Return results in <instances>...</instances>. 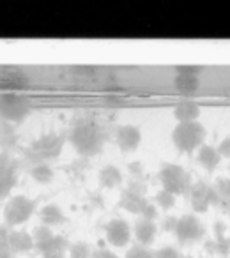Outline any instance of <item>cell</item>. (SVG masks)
<instances>
[{
    "instance_id": "cell-38",
    "label": "cell",
    "mask_w": 230,
    "mask_h": 258,
    "mask_svg": "<svg viewBox=\"0 0 230 258\" xmlns=\"http://www.w3.org/2000/svg\"><path fill=\"white\" fill-rule=\"evenodd\" d=\"M94 258H121V256H117V254L111 253V251H108V249H104V247H101V249L94 251Z\"/></svg>"
},
{
    "instance_id": "cell-12",
    "label": "cell",
    "mask_w": 230,
    "mask_h": 258,
    "mask_svg": "<svg viewBox=\"0 0 230 258\" xmlns=\"http://www.w3.org/2000/svg\"><path fill=\"white\" fill-rule=\"evenodd\" d=\"M18 177L20 170L15 161L6 168H0V202L15 189V186L18 184Z\"/></svg>"
},
{
    "instance_id": "cell-37",
    "label": "cell",
    "mask_w": 230,
    "mask_h": 258,
    "mask_svg": "<svg viewBox=\"0 0 230 258\" xmlns=\"http://www.w3.org/2000/svg\"><path fill=\"white\" fill-rule=\"evenodd\" d=\"M218 152L221 158H230V138H225V140L219 144Z\"/></svg>"
},
{
    "instance_id": "cell-3",
    "label": "cell",
    "mask_w": 230,
    "mask_h": 258,
    "mask_svg": "<svg viewBox=\"0 0 230 258\" xmlns=\"http://www.w3.org/2000/svg\"><path fill=\"white\" fill-rule=\"evenodd\" d=\"M205 140V127L200 122H184L177 124L172 131V142L181 152H191L198 151L204 145Z\"/></svg>"
},
{
    "instance_id": "cell-14",
    "label": "cell",
    "mask_w": 230,
    "mask_h": 258,
    "mask_svg": "<svg viewBox=\"0 0 230 258\" xmlns=\"http://www.w3.org/2000/svg\"><path fill=\"white\" fill-rule=\"evenodd\" d=\"M39 216H41V225L50 226V228H53V226H61V225H64V223H68V218L64 216L62 209L59 207V205H55V204H46V205H44V207L41 209Z\"/></svg>"
},
{
    "instance_id": "cell-34",
    "label": "cell",
    "mask_w": 230,
    "mask_h": 258,
    "mask_svg": "<svg viewBox=\"0 0 230 258\" xmlns=\"http://www.w3.org/2000/svg\"><path fill=\"white\" fill-rule=\"evenodd\" d=\"M176 71L179 73V75H193V76H198L202 71V68H198V66H177Z\"/></svg>"
},
{
    "instance_id": "cell-27",
    "label": "cell",
    "mask_w": 230,
    "mask_h": 258,
    "mask_svg": "<svg viewBox=\"0 0 230 258\" xmlns=\"http://www.w3.org/2000/svg\"><path fill=\"white\" fill-rule=\"evenodd\" d=\"M53 235H55L53 230H51L50 226H44V225H39L32 230V237H34V240H36V244L44 242V240L51 239Z\"/></svg>"
},
{
    "instance_id": "cell-11",
    "label": "cell",
    "mask_w": 230,
    "mask_h": 258,
    "mask_svg": "<svg viewBox=\"0 0 230 258\" xmlns=\"http://www.w3.org/2000/svg\"><path fill=\"white\" fill-rule=\"evenodd\" d=\"M9 246L16 253H29V251L36 249V240H34L32 233L25 232V230H11L8 235Z\"/></svg>"
},
{
    "instance_id": "cell-5",
    "label": "cell",
    "mask_w": 230,
    "mask_h": 258,
    "mask_svg": "<svg viewBox=\"0 0 230 258\" xmlns=\"http://www.w3.org/2000/svg\"><path fill=\"white\" fill-rule=\"evenodd\" d=\"M30 113V103L27 97L20 96L18 92H2L0 94V120L22 122Z\"/></svg>"
},
{
    "instance_id": "cell-7",
    "label": "cell",
    "mask_w": 230,
    "mask_h": 258,
    "mask_svg": "<svg viewBox=\"0 0 230 258\" xmlns=\"http://www.w3.org/2000/svg\"><path fill=\"white\" fill-rule=\"evenodd\" d=\"M204 233H205V228L197 219V216L188 214V216H181L179 218L176 235L181 244L195 242V240H198L200 237H204Z\"/></svg>"
},
{
    "instance_id": "cell-16",
    "label": "cell",
    "mask_w": 230,
    "mask_h": 258,
    "mask_svg": "<svg viewBox=\"0 0 230 258\" xmlns=\"http://www.w3.org/2000/svg\"><path fill=\"white\" fill-rule=\"evenodd\" d=\"M156 233H158V226H156L154 221H147V219L142 218L135 225V235H137V240L140 242V246L144 247L154 242Z\"/></svg>"
},
{
    "instance_id": "cell-10",
    "label": "cell",
    "mask_w": 230,
    "mask_h": 258,
    "mask_svg": "<svg viewBox=\"0 0 230 258\" xmlns=\"http://www.w3.org/2000/svg\"><path fill=\"white\" fill-rule=\"evenodd\" d=\"M117 145H119L121 151L124 152H133L138 149V145H140L142 142V133L140 129L137 127V125H121L119 129H117Z\"/></svg>"
},
{
    "instance_id": "cell-42",
    "label": "cell",
    "mask_w": 230,
    "mask_h": 258,
    "mask_svg": "<svg viewBox=\"0 0 230 258\" xmlns=\"http://www.w3.org/2000/svg\"><path fill=\"white\" fill-rule=\"evenodd\" d=\"M181 258H193V256H181Z\"/></svg>"
},
{
    "instance_id": "cell-25",
    "label": "cell",
    "mask_w": 230,
    "mask_h": 258,
    "mask_svg": "<svg viewBox=\"0 0 230 258\" xmlns=\"http://www.w3.org/2000/svg\"><path fill=\"white\" fill-rule=\"evenodd\" d=\"M8 235H9L8 228L0 226V258H15V251L9 246Z\"/></svg>"
},
{
    "instance_id": "cell-24",
    "label": "cell",
    "mask_w": 230,
    "mask_h": 258,
    "mask_svg": "<svg viewBox=\"0 0 230 258\" xmlns=\"http://www.w3.org/2000/svg\"><path fill=\"white\" fill-rule=\"evenodd\" d=\"M68 251L71 258H94V249L90 247V244L83 242V240L73 242Z\"/></svg>"
},
{
    "instance_id": "cell-32",
    "label": "cell",
    "mask_w": 230,
    "mask_h": 258,
    "mask_svg": "<svg viewBox=\"0 0 230 258\" xmlns=\"http://www.w3.org/2000/svg\"><path fill=\"white\" fill-rule=\"evenodd\" d=\"M142 218L147 219V221H154L158 218V207L154 204H147L144 211H142Z\"/></svg>"
},
{
    "instance_id": "cell-21",
    "label": "cell",
    "mask_w": 230,
    "mask_h": 258,
    "mask_svg": "<svg viewBox=\"0 0 230 258\" xmlns=\"http://www.w3.org/2000/svg\"><path fill=\"white\" fill-rule=\"evenodd\" d=\"M69 246L71 244H69V240L64 235H53L51 239L44 240V242L36 244V249L43 254V253H53V251H66L69 249Z\"/></svg>"
},
{
    "instance_id": "cell-17",
    "label": "cell",
    "mask_w": 230,
    "mask_h": 258,
    "mask_svg": "<svg viewBox=\"0 0 230 258\" xmlns=\"http://www.w3.org/2000/svg\"><path fill=\"white\" fill-rule=\"evenodd\" d=\"M18 145V133L15 124L0 120V149L2 152H9Z\"/></svg>"
},
{
    "instance_id": "cell-2",
    "label": "cell",
    "mask_w": 230,
    "mask_h": 258,
    "mask_svg": "<svg viewBox=\"0 0 230 258\" xmlns=\"http://www.w3.org/2000/svg\"><path fill=\"white\" fill-rule=\"evenodd\" d=\"M64 147V137L59 133H46L34 140L25 149V159L32 163V166L43 165L51 159H57Z\"/></svg>"
},
{
    "instance_id": "cell-23",
    "label": "cell",
    "mask_w": 230,
    "mask_h": 258,
    "mask_svg": "<svg viewBox=\"0 0 230 258\" xmlns=\"http://www.w3.org/2000/svg\"><path fill=\"white\" fill-rule=\"evenodd\" d=\"M53 168H51L48 163H43V165H36L30 168V175L36 182L39 184H48L51 179H53Z\"/></svg>"
},
{
    "instance_id": "cell-22",
    "label": "cell",
    "mask_w": 230,
    "mask_h": 258,
    "mask_svg": "<svg viewBox=\"0 0 230 258\" xmlns=\"http://www.w3.org/2000/svg\"><path fill=\"white\" fill-rule=\"evenodd\" d=\"M174 83H176V89L179 90V92L191 94V92H195V90L198 89V76H193V75H179V73H177V76H176V80H174Z\"/></svg>"
},
{
    "instance_id": "cell-33",
    "label": "cell",
    "mask_w": 230,
    "mask_h": 258,
    "mask_svg": "<svg viewBox=\"0 0 230 258\" xmlns=\"http://www.w3.org/2000/svg\"><path fill=\"white\" fill-rule=\"evenodd\" d=\"M177 223H179V218H176V216H166V218L163 219L161 226H163V230H165V232H174V233H176Z\"/></svg>"
},
{
    "instance_id": "cell-43",
    "label": "cell",
    "mask_w": 230,
    "mask_h": 258,
    "mask_svg": "<svg viewBox=\"0 0 230 258\" xmlns=\"http://www.w3.org/2000/svg\"><path fill=\"white\" fill-rule=\"evenodd\" d=\"M226 204H228V207H230V200H228V202H226Z\"/></svg>"
},
{
    "instance_id": "cell-13",
    "label": "cell",
    "mask_w": 230,
    "mask_h": 258,
    "mask_svg": "<svg viewBox=\"0 0 230 258\" xmlns=\"http://www.w3.org/2000/svg\"><path fill=\"white\" fill-rule=\"evenodd\" d=\"M209 187L207 184L204 182H197L191 186L190 195H191V207H193L195 212H205L211 204H209Z\"/></svg>"
},
{
    "instance_id": "cell-9",
    "label": "cell",
    "mask_w": 230,
    "mask_h": 258,
    "mask_svg": "<svg viewBox=\"0 0 230 258\" xmlns=\"http://www.w3.org/2000/svg\"><path fill=\"white\" fill-rule=\"evenodd\" d=\"M106 230V240L115 247H124L131 240V228L128 225L126 219L123 218H113L106 223L104 226Z\"/></svg>"
},
{
    "instance_id": "cell-30",
    "label": "cell",
    "mask_w": 230,
    "mask_h": 258,
    "mask_svg": "<svg viewBox=\"0 0 230 258\" xmlns=\"http://www.w3.org/2000/svg\"><path fill=\"white\" fill-rule=\"evenodd\" d=\"M181 256H183V254L172 246H165V247H161V249L154 251V258H181Z\"/></svg>"
},
{
    "instance_id": "cell-35",
    "label": "cell",
    "mask_w": 230,
    "mask_h": 258,
    "mask_svg": "<svg viewBox=\"0 0 230 258\" xmlns=\"http://www.w3.org/2000/svg\"><path fill=\"white\" fill-rule=\"evenodd\" d=\"M216 251H218L221 256H226L230 253V239H219L216 240Z\"/></svg>"
},
{
    "instance_id": "cell-8",
    "label": "cell",
    "mask_w": 230,
    "mask_h": 258,
    "mask_svg": "<svg viewBox=\"0 0 230 258\" xmlns=\"http://www.w3.org/2000/svg\"><path fill=\"white\" fill-rule=\"evenodd\" d=\"M29 76L22 69L0 68V90L4 92H16V90L29 89Z\"/></svg>"
},
{
    "instance_id": "cell-4",
    "label": "cell",
    "mask_w": 230,
    "mask_h": 258,
    "mask_svg": "<svg viewBox=\"0 0 230 258\" xmlns=\"http://www.w3.org/2000/svg\"><path fill=\"white\" fill-rule=\"evenodd\" d=\"M159 182H161L163 189L168 191L172 195H183L188 189H191V179L190 173L179 165H174V163H163L161 170L158 173Z\"/></svg>"
},
{
    "instance_id": "cell-41",
    "label": "cell",
    "mask_w": 230,
    "mask_h": 258,
    "mask_svg": "<svg viewBox=\"0 0 230 258\" xmlns=\"http://www.w3.org/2000/svg\"><path fill=\"white\" fill-rule=\"evenodd\" d=\"M43 258H66V251H53V253H43Z\"/></svg>"
},
{
    "instance_id": "cell-36",
    "label": "cell",
    "mask_w": 230,
    "mask_h": 258,
    "mask_svg": "<svg viewBox=\"0 0 230 258\" xmlns=\"http://www.w3.org/2000/svg\"><path fill=\"white\" fill-rule=\"evenodd\" d=\"M128 168H130V173L131 175L135 177V179H140L142 175H144V166H142V163H130V166H128Z\"/></svg>"
},
{
    "instance_id": "cell-19",
    "label": "cell",
    "mask_w": 230,
    "mask_h": 258,
    "mask_svg": "<svg viewBox=\"0 0 230 258\" xmlns=\"http://www.w3.org/2000/svg\"><path fill=\"white\" fill-rule=\"evenodd\" d=\"M174 115L179 120V124H184V122H197L198 115H200V106L193 101H183L176 106L174 110Z\"/></svg>"
},
{
    "instance_id": "cell-31",
    "label": "cell",
    "mask_w": 230,
    "mask_h": 258,
    "mask_svg": "<svg viewBox=\"0 0 230 258\" xmlns=\"http://www.w3.org/2000/svg\"><path fill=\"white\" fill-rule=\"evenodd\" d=\"M216 191L223 200L228 202L230 200V179H219L216 184Z\"/></svg>"
},
{
    "instance_id": "cell-26",
    "label": "cell",
    "mask_w": 230,
    "mask_h": 258,
    "mask_svg": "<svg viewBox=\"0 0 230 258\" xmlns=\"http://www.w3.org/2000/svg\"><path fill=\"white\" fill-rule=\"evenodd\" d=\"M156 204H158V207H161L163 211H170V209L176 205V195L161 189L158 195H156Z\"/></svg>"
},
{
    "instance_id": "cell-1",
    "label": "cell",
    "mask_w": 230,
    "mask_h": 258,
    "mask_svg": "<svg viewBox=\"0 0 230 258\" xmlns=\"http://www.w3.org/2000/svg\"><path fill=\"white\" fill-rule=\"evenodd\" d=\"M104 140H106V133H104L103 125L90 117L78 118L73 124L71 133H69V142L73 144L75 151L85 158L99 154Z\"/></svg>"
},
{
    "instance_id": "cell-6",
    "label": "cell",
    "mask_w": 230,
    "mask_h": 258,
    "mask_svg": "<svg viewBox=\"0 0 230 258\" xmlns=\"http://www.w3.org/2000/svg\"><path fill=\"white\" fill-rule=\"evenodd\" d=\"M36 209H37V202L32 200V198L23 197V195L13 197L11 200L6 204V209H4L6 225H9V226L23 225V223H27L32 218Z\"/></svg>"
},
{
    "instance_id": "cell-15",
    "label": "cell",
    "mask_w": 230,
    "mask_h": 258,
    "mask_svg": "<svg viewBox=\"0 0 230 258\" xmlns=\"http://www.w3.org/2000/svg\"><path fill=\"white\" fill-rule=\"evenodd\" d=\"M147 204L149 202L144 198V195H138L130 189H124L123 197H121V202H119V207L128 212H133V214H142V211H144Z\"/></svg>"
},
{
    "instance_id": "cell-20",
    "label": "cell",
    "mask_w": 230,
    "mask_h": 258,
    "mask_svg": "<svg viewBox=\"0 0 230 258\" xmlns=\"http://www.w3.org/2000/svg\"><path fill=\"white\" fill-rule=\"evenodd\" d=\"M99 182L103 187H117L123 184V173L117 166L113 165H106L101 168L99 172Z\"/></svg>"
},
{
    "instance_id": "cell-18",
    "label": "cell",
    "mask_w": 230,
    "mask_h": 258,
    "mask_svg": "<svg viewBox=\"0 0 230 258\" xmlns=\"http://www.w3.org/2000/svg\"><path fill=\"white\" fill-rule=\"evenodd\" d=\"M197 161L200 163L202 166H204L207 172H212V170L216 168V166L219 165V161H221V156H219L218 149L211 147V145H202L200 149L197 151Z\"/></svg>"
},
{
    "instance_id": "cell-39",
    "label": "cell",
    "mask_w": 230,
    "mask_h": 258,
    "mask_svg": "<svg viewBox=\"0 0 230 258\" xmlns=\"http://www.w3.org/2000/svg\"><path fill=\"white\" fill-rule=\"evenodd\" d=\"M225 230H226V226H225V223H221V221H218L214 225V235H216V239H225Z\"/></svg>"
},
{
    "instance_id": "cell-29",
    "label": "cell",
    "mask_w": 230,
    "mask_h": 258,
    "mask_svg": "<svg viewBox=\"0 0 230 258\" xmlns=\"http://www.w3.org/2000/svg\"><path fill=\"white\" fill-rule=\"evenodd\" d=\"M71 73L75 76H80V78H90L97 73V68H92V66H75L71 68Z\"/></svg>"
},
{
    "instance_id": "cell-28",
    "label": "cell",
    "mask_w": 230,
    "mask_h": 258,
    "mask_svg": "<svg viewBox=\"0 0 230 258\" xmlns=\"http://www.w3.org/2000/svg\"><path fill=\"white\" fill-rule=\"evenodd\" d=\"M126 258H154V253L144 246H133L126 253Z\"/></svg>"
},
{
    "instance_id": "cell-40",
    "label": "cell",
    "mask_w": 230,
    "mask_h": 258,
    "mask_svg": "<svg viewBox=\"0 0 230 258\" xmlns=\"http://www.w3.org/2000/svg\"><path fill=\"white\" fill-rule=\"evenodd\" d=\"M11 158H9L8 152H0V168H6V166L11 165Z\"/></svg>"
}]
</instances>
